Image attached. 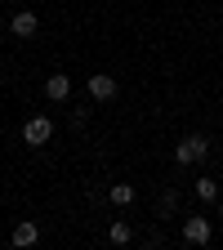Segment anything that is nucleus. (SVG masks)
Wrapping results in <instances>:
<instances>
[{
	"mask_svg": "<svg viewBox=\"0 0 223 250\" xmlns=\"http://www.w3.org/2000/svg\"><path fill=\"white\" fill-rule=\"evenodd\" d=\"M107 241H116V246H125V241H134V228L125 224V219H116V224L107 228Z\"/></svg>",
	"mask_w": 223,
	"mask_h": 250,
	"instance_id": "8",
	"label": "nucleus"
},
{
	"mask_svg": "<svg viewBox=\"0 0 223 250\" xmlns=\"http://www.w3.org/2000/svg\"><path fill=\"white\" fill-rule=\"evenodd\" d=\"M89 99H94V103H112V99H116V76L94 72V76H89Z\"/></svg>",
	"mask_w": 223,
	"mask_h": 250,
	"instance_id": "5",
	"label": "nucleus"
},
{
	"mask_svg": "<svg viewBox=\"0 0 223 250\" xmlns=\"http://www.w3.org/2000/svg\"><path fill=\"white\" fill-rule=\"evenodd\" d=\"M49 139H54V121H49V116H31V121L22 125V143H27V147H45Z\"/></svg>",
	"mask_w": 223,
	"mask_h": 250,
	"instance_id": "3",
	"label": "nucleus"
},
{
	"mask_svg": "<svg viewBox=\"0 0 223 250\" xmlns=\"http://www.w3.org/2000/svg\"><path fill=\"white\" fill-rule=\"evenodd\" d=\"M210 156V139L205 134H187V139H179V147H174V161L179 166H201Z\"/></svg>",
	"mask_w": 223,
	"mask_h": 250,
	"instance_id": "1",
	"label": "nucleus"
},
{
	"mask_svg": "<svg viewBox=\"0 0 223 250\" xmlns=\"http://www.w3.org/2000/svg\"><path fill=\"white\" fill-rule=\"evenodd\" d=\"M107 197H112L116 206H130L139 192H134V183H112V192H107Z\"/></svg>",
	"mask_w": 223,
	"mask_h": 250,
	"instance_id": "9",
	"label": "nucleus"
},
{
	"mask_svg": "<svg viewBox=\"0 0 223 250\" xmlns=\"http://www.w3.org/2000/svg\"><path fill=\"white\" fill-rule=\"evenodd\" d=\"M197 197L201 201H219V183L214 179H197Z\"/></svg>",
	"mask_w": 223,
	"mask_h": 250,
	"instance_id": "10",
	"label": "nucleus"
},
{
	"mask_svg": "<svg viewBox=\"0 0 223 250\" xmlns=\"http://www.w3.org/2000/svg\"><path fill=\"white\" fill-rule=\"evenodd\" d=\"M174 206H179V192H174V188H165V197H161V201H156V214H161V219H165V214H170Z\"/></svg>",
	"mask_w": 223,
	"mask_h": 250,
	"instance_id": "11",
	"label": "nucleus"
},
{
	"mask_svg": "<svg viewBox=\"0 0 223 250\" xmlns=\"http://www.w3.org/2000/svg\"><path fill=\"white\" fill-rule=\"evenodd\" d=\"M9 5H14V0H9Z\"/></svg>",
	"mask_w": 223,
	"mask_h": 250,
	"instance_id": "13",
	"label": "nucleus"
},
{
	"mask_svg": "<svg viewBox=\"0 0 223 250\" xmlns=\"http://www.w3.org/2000/svg\"><path fill=\"white\" fill-rule=\"evenodd\" d=\"M210 237H214V224L205 214H187L183 219V241L187 246H210Z\"/></svg>",
	"mask_w": 223,
	"mask_h": 250,
	"instance_id": "2",
	"label": "nucleus"
},
{
	"mask_svg": "<svg viewBox=\"0 0 223 250\" xmlns=\"http://www.w3.org/2000/svg\"><path fill=\"white\" fill-rule=\"evenodd\" d=\"M9 241L27 250V246H36V241H41V228L31 224V219H18V224H14V232H9Z\"/></svg>",
	"mask_w": 223,
	"mask_h": 250,
	"instance_id": "6",
	"label": "nucleus"
},
{
	"mask_svg": "<svg viewBox=\"0 0 223 250\" xmlns=\"http://www.w3.org/2000/svg\"><path fill=\"white\" fill-rule=\"evenodd\" d=\"M9 31H14L18 41H31V36L41 31V18L31 14V9H14V18H9Z\"/></svg>",
	"mask_w": 223,
	"mask_h": 250,
	"instance_id": "4",
	"label": "nucleus"
},
{
	"mask_svg": "<svg viewBox=\"0 0 223 250\" xmlns=\"http://www.w3.org/2000/svg\"><path fill=\"white\" fill-rule=\"evenodd\" d=\"M219 219H223V197H219Z\"/></svg>",
	"mask_w": 223,
	"mask_h": 250,
	"instance_id": "12",
	"label": "nucleus"
},
{
	"mask_svg": "<svg viewBox=\"0 0 223 250\" xmlns=\"http://www.w3.org/2000/svg\"><path fill=\"white\" fill-rule=\"evenodd\" d=\"M67 94H72V76L54 72V76L45 81V99H49V103H62V99H67Z\"/></svg>",
	"mask_w": 223,
	"mask_h": 250,
	"instance_id": "7",
	"label": "nucleus"
}]
</instances>
